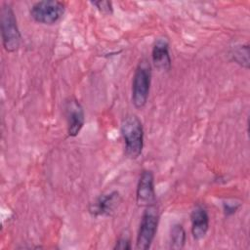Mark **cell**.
<instances>
[{"label":"cell","instance_id":"ba28073f","mask_svg":"<svg viewBox=\"0 0 250 250\" xmlns=\"http://www.w3.org/2000/svg\"><path fill=\"white\" fill-rule=\"evenodd\" d=\"M121 202L120 193L117 190L108 191L99 195L89 205V213L93 217L110 216Z\"/></svg>","mask_w":250,"mask_h":250},{"label":"cell","instance_id":"8992f818","mask_svg":"<svg viewBox=\"0 0 250 250\" xmlns=\"http://www.w3.org/2000/svg\"><path fill=\"white\" fill-rule=\"evenodd\" d=\"M64 116L66 120L67 135L76 137L82 130L85 123L84 109L75 98H69L64 102Z\"/></svg>","mask_w":250,"mask_h":250},{"label":"cell","instance_id":"7a4b0ae2","mask_svg":"<svg viewBox=\"0 0 250 250\" xmlns=\"http://www.w3.org/2000/svg\"><path fill=\"white\" fill-rule=\"evenodd\" d=\"M0 27L3 48L8 53L19 50L21 43V34L18 26L17 18L12 6L3 3L0 12Z\"/></svg>","mask_w":250,"mask_h":250},{"label":"cell","instance_id":"30bf717a","mask_svg":"<svg viewBox=\"0 0 250 250\" xmlns=\"http://www.w3.org/2000/svg\"><path fill=\"white\" fill-rule=\"evenodd\" d=\"M191 234L195 240L203 239L209 229V215L202 205H196L190 213Z\"/></svg>","mask_w":250,"mask_h":250},{"label":"cell","instance_id":"8fae6325","mask_svg":"<svg viewBox=\"0 0 250 250\" xmlns=\"http://www.w3.org/2000/svg\"><path fill=\"white\" fill-rule=\"evenodd\" d=\"M187 239L186 230L182 224H175L170 230V248L182 249L185 247Z\"/></svg>","mask_w":250,"mask_h":250},{"label":"cell","instance_id":"5bb4252c","mask_svg":"<svg viewBox=\"0 0 250 250\" xmlns=\"http://www.w3.org/2000/svg\"><path fill=\"white\" fill-rule=\"evenodd\" d=\"M113 249H120V250H131L132 244L131 239L128 236V234H121L118 239L115 242V245L113 246Z\"/></svg>","mask_w":250,"mask_h":250},{"label":"cell","instance_id":"6da1fadb","mask_svg":"<svg viewBox=\"0 0 250 250\" xmlns=\"http://www.w3.org/2000/svg\"><path fill=\"white\" fill-rule=\"evenodd\" d=\"M120 133L125 146V154L130 159H137L144 148V127L135 114L124 117L120 125Z\"/></svg>","mask_w":250,"mask_h":250},{"label":"cell","instance_id":"7c38bea8","mask_svg":"<svg viewBox=\"0 0 250 250\" xmlns=\"http://www.w3.org/2000/svg\"><path fill=\"white\" fill-rule=\"evenodd\" d=\"M232 60L242 67H249V45L242 44L233 47L230 51Z\"/></svg>","mask_w":250,"mask_h":250},{"label":"cell","instance_id":"3957f363","mask_svg":"<svg viewBox=\"0 0 250 250\" xmlns=\"http://www.w3.org/2000/svg\"><path fill=\"white\" fill-rule=\"evenodd\" d=\"M151 65L146 59L139 62L132 81V104L136 108H143L148 99L151 85Z\"/></svg>","mask_w":250,"mask_h":250},{"label":"cell","instance_id":"52a82bcc","mask_svg":"<svg viewBox=\"0 0 250 250\" xmlns=\"http://www.w3.org/2000/svg\"><path fill=\"white\" fill-rule=\"evenodd\" d=\"M136 201L138 206L145 208L156 203L154 176L152 171L144 170L141 173L136 189Z\"/></svg>","mask_w":250,"mask_h":250},{"label":"cell","instance_id":"4fadbf2b","mask_svg":"<svg viewBox=\"0 0 250 250\" xmlns=\"http://www.w3.org/2000/svg\"><path fill=\"white\" fill-rule=\"evenodd\" d=\"M90 3L104 15H111L113 13V6L110 1H92Z\"/></svg>","mask_w":250,"mask_h":250},{"label":"cell","instance_id":"9a60e30c","mask_svg":"<svg viewBox=\"0 0 250 250\" xmlns=\"http://www.w3.org/2000/svg\"><path fill=\"white\" fill-rule=\"evenodd\" d=\"M239 207V204H233V203H224V210L226 215H231L233 214L237 208Z\"/></svg>","mask_w":250,"mask_h":250},{"label":"cell","instance_id":"5b68a950","mask_svg":"<svg viewBox=\"0 0 250 250\" xmlns=\"http://www.w3.org/2000/svg\"><path fill=\"white\" fill-rule=\"evenodd\" d=\"M65 4L58 0H42L35 2L29 9L31 19L40 24L53 25L64 15Z\"/></svg>","mask_w":250,"mask_h":250},{"label":"cell","instance_id":"277c9868","mask_svg":"<svg viewBox=\"0 0 250 250\" xmlns=\"http://www.w3.org/2000/svg\"><path fill=\"white\" fill-rule=\"evenodd\" d=\"M160 214L156 204L147 206L143 212L136 238V249L147 250L150 248L157 232Z\"/></svg>","mask_w":250,"mask_h":250},{"label":"cell","instance_id":"9c48e42d","mask_svg":"<svg viewBox=\"0 0 250 250\" xmlns=\"http://www.w3.org/2000/svg\"><path fill=\"white\" fill-rule=\"evenodd\" d=\"M151 60L156 69L160 71L170 70L172 60L169 52V42L166 38L155 40L151 50Z\"/></svg>","mask_w":250,"mask_h":250}]
</instances>
